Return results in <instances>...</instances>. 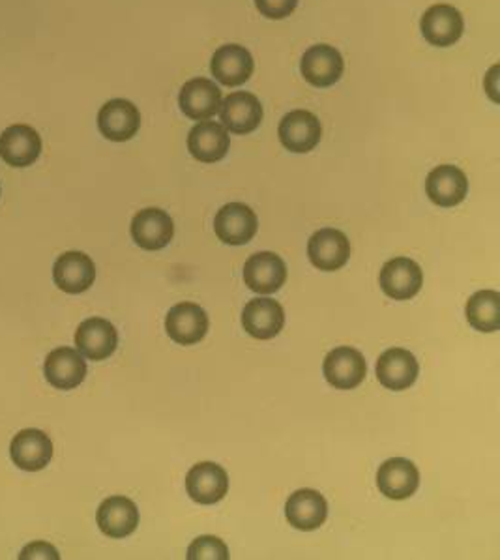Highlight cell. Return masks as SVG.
<instances>
[{
	"instance_id": "cell-32",
	"label": "cell",
	"mask_w": 500,
	"mask_h": 560,
	"mask_svg": "<svg viewBox=\"0 0 500 560\" xmlns=\"http://www.w3.org/2000/svg\"><path fill=\"white\" fill-rule=\"evenodd\" d=\"M497 72H499V66H493V68H491V72H489V74H487V76H489V79H491V85H486V89H487V92H489V94H491V98H493V92H497Z\"/></svg>"
},
{
	"instance_id": "cell-27",
	"label": "cell",
	"mask_w": 500,
	"mask_h": 560,
	"mask_svg": "<svg viewBox=\"0 0 500 560\" xmlns=\"http://www.w3.org/2000/svg\"><path fill=\"white\" fill-rule=\"evenodd\" d=\"M285 516L295 529L309 533L324 525L329 516V505L316 489H298L289 497Z\"/></svg>"
},
{
	"instance_id": "cell-31",
	"label": "cell",
	"mask_w": 500,
	"mask_h": 560,
	"mask_svg": "<svg viewBox=\"0 0 500 560\" xmlns=\"http://www.w3.org/2000/svg\"><path fill=\"white\" fill-rule=\"evenodd\" d=\"M20 559H59V551L51 544L35 542L21 551Z\"/></svg>"
},
{
	"instance_id": "cell-8",
	"label": "cell",
	"mask_w": 500,
	"mask_h": 560,
	"mask_svg": "<svg viewBox=\"0 0 500 560\" xmlns=\"http://www.w3.org/2000/svg\"><path fill=\"white\" fill-rule=\"evenodd\" d=\"M463 15L450 4H435L420 21V30L425 40L435 48H450L463 35Z\"/></svg>"
},
{
	"instance_id": "cell-10",
	"label": "cell",
	"mask_w": 500,
	"mask_h": 560,
	"mask_svg": "<svg viewBox=\"0 0 500 560\" xmlns=\"http://www.w3.org/2000/svg\"><path fill=\"white\" fill-rule=\"evenodd\" d=\"M244 281L254 293L272 294L285 285L287 267L275 253H255L244 265Z\"/></svg>"
},
{
	"instance_id": "cell-2",
	"label": "cell",
	"mask_w": 500,
	"mask_h": 560,
	"mask_svg": "<svg viewBox=\"0 0 500 560\" xmlns=\"http://www.w3.org/2000/svg\"><path fill=\"white\" fill-rule=\"evenodd\" d=\"M280 141L287 151L295 154H308L321 143V120L309 111H291L283 116L278 130Z\"/></svg>"
},
{
	"instance_id": "cell-24",
	"label": "cell",
	"mask_w": 500,
	"mask_h": 560,
	"mask_svg": "<svg viewBox=\"0 0 500 560\" xmlns=\"http://www.w3.org/2000/svg\"><path fill=\"white\" fill-rule=\"evenodd\" d=\"M242 324L255 340H272L285 324V311L272 298H254L242 311Z\"/></svg>"
},
{
	"instance_id": "cell-18",
	"label": "cell",
	"mask_w": 500,
	"mask_h": 560,
	"mask_svg": "<svg viewBox=\"0 0 500 560\" xmlns=\"http://www.w3.org/2000/svg\"><path fill=\"white\" fill-rule=\"evenodd\" d=\"M420 484L416 464L405 458H392L381 464L377 472L379 492L392 500H405L412 497Z\"/></svg>"
},
{
	"instance_id": "cell-16",
	"label": "cell",
	"mask_w": 500,
	"mask_h": 560,
	"mask_svg": "<svg viewBox=\"0 0 500 560\" xmlns=\"http://www.w3.org/2000/svg\"><path fill=\"white\" fill-rule=\"evenodd\" d=\"M98 526L105 536L120 540L136 533L139 525V510L133 500L115 495L103 500L97 513Z\"/></svg>"
},
{
	"instance_id": "cell-7",
	"label": "cell",
	"mask_w": 500,
	"mask_h": 560,
	"mask_svg": "<svg viewBox=\"0 0 500 560\" xmlns=\"http://www.w3.org/2000/svg\"><path fill=\"white\" fill-rule=\"evenodd\" d=\"M308 257L311 265L322 272H336L349 260V239L332 227L321 229L309 239Z\"/></svg>"
},
{
	"instance_id": "cell-4",
	"label": "cell",
	"mask_w": 500,
	"mask_h": 560,
	"mask_svg": "<svg viewBox=\"0 0 500 560\" xmlns=\"http://www.w3.org/2000/svg\"><path fill=\"white\" fill-rule=\"evenodd\" d=\"M343 56L336 48L319 43L304 53L300 62V72L304 79L317 89H326L336 85L343 76Z\"/></svg>"
},
{
	"instance_id": "cell-21",
	"label": "cell",
	"mask_w": 500,
	"mask_h": 560,
	"mask_svg": "<svg viewBox=\"0 0 500 560\" xmlns=\"http://www.w3.org/2000/svg\"><path fill=\"white\" fill-rule=\"evenodd\" d=\"M10 456L21 471H41L53 458V443L43 431L23 430L12 441Z\"/></svg>"
},
{
	"instance_id": "cell-19",
	"label": "cell",
	"mask_w": 500,
	"mask_h": 560,
	"mask_svg": "<svg viewBox=\"0 0 500 560\" xmlns=\"http://www.w3.org/2000/svg\"><path fill=\"white\" fill-rule=\"evenodd\" d=\"M117 329L105 319L92 317L79 324L76 332V347L89 360L100 362L117 351Z\"/></svg>"
},
{
	"instance_id": "cell-6",
	"label": "cell",
	"mask_w": 500,
	"mask_h": 560,
	"mask_svg": "<svg viewBox=\"0 0 500 560\" xmlns=\"http://www.w3.org/2000/svg\"><path fill=\"white\" fill-rule=\"evenodd\" d=\"M221 126L236 136H246L259 128L262 123V105L259 98L244 90L229 94L221 100Z\"/></svg>"
},
{
	"instance_id": "cell-12",
	"label": "cell",
	"mask_w": 500,
	"mask_h": 560,
	"mask_svg": "<svg viewBox=\"0 0 500 560\" xmlns=\"http://www.w3.org/2000/svg\"><path fill=\"white\" fill-rule=\"evenodd\" d=\"M175 237L171 216L162 208H144L131 219V239L149 252L164 250Z\"/></svg>"
},
{
	"instance_id": "cell-1",
	"label": "cell",
	"mask_w": 500,
	"mask_h": 560,
	"mask_svg": "<svg viewBox=\"0 0 500 560\" xmlns=\"http://www.w3.org/2000/svg\"><path fill=\"white\" fill-rule=\"evenodd\" d=\"M257 214L244 203H229L221 206L216 219L214 231L216 237L229 246H244L257 234Z\"/></svg>"
},
{
	"instance_id": "cell-29",
	"label": "cell",
	"mask_w": 500,
	"mask_h": 560,
	"mask_svg": "<svg viewBox=\"0 0 500 560\" xmlns=\"http://www.w3.org/2000/svg\"><path fill=\"white\" fill-rule=\"evenodd\" d=\"M188 559L190 560H227L229 549L226 544L216 536H200L188 547Z\"/></svg>"
},
{
	"instance_id": "cell-9",
	"label": "cell",
	"mask_w": 500,
	"mask_h": 560,
	"mask_svg": "<svg viewBox=\"0 0 500 560\" xmlns=\"http://www.w3.org/2000/svg\"><path fill=\"white\" fill-rule=\"evenodd\" d=\"M185 492L200 505H216L229 492V476L218 463L193 464L185 476Z\"/></svg>"
},
{
	"instance_id": "cell-14",
	"label": "cell",
	"mask_w": 500,
	"mask_h": 560,
	"mask_svg": "<svg viewBox=\"0 0 500 560\" xmlns=\"http://www.w3.org/2000/svg\"><path fill=\"white\" fill-rule=\"evenodd\" d=\"M56 288L68 294H81L97 280V267L82 252L62 253L53 267Z\"/></svg>"
},
{
	"instance_id": "cell-5",
	"label": "cell",
	"mask_w": 500,
	"mask_h": 560,
	"mask_svg": "<svg viewBox=\"0 0 500 560\" xmlns=\"http://www.w3.org/2000/svg\"><path fill=\"white\" fill-rule=\"evenodd\" d=\"M322 371L334 389L352 390L363 383L368 373V364L357 348L337 347L330 351L324 358Z\"/></svg>"
},
{
	"instance_id": "cell-22",
	"label": "cell",
	"mask_w": 500,
	"mask_h": 560,
	"mask_svg": "<svg viewBox=\"0 0 500 560\" xmlns=\"http://www.w3.org/2000/svg\"><path fill=\"white\" fill-rule=\"evenodd\" d=\"M41 139L27 124L10 126L0 136V156L12 167H28L40 157Z\"/></svg>"
},
{
	"instance_id": "cell-23",
	"label": "cell",
	"mask_w": 500,
	"mask_h": 560,
	"mask_svg": "<svg viewBox=\"0 0 500 560\" xmlns=\"http://www.w3.org/2000/svg\"><path fill=\"white\" fill-rule=\"evenodd\" d=\"M213 76L226 87H241L254 74V56L242 46L227 43L214 53Z\"/></svg>"
},
{
	"instance_id": "cell-15",
	"label": "cell",
	"mask_w": 500,
	"mask_h": 560,
	"mask_svg": "<svg viewBox=\"0 0 500 560\" xmlns=\"http://www.w3.org/2000/svg\"><path fill=\"white\" fill-rule=\"evenodd\" d=\"M180 111L192 120H208L220 113L221 90L216 82L205 77H195L185 82L179 97Z\"/></svg>"
},
{
	"instance_id": "cell-25",
	"label": "cell",
	"mask_w": 500,
	"mask_h": 560,
	"mask_svg": "<svg viewBox=\"0 0 500 560\" xmlns=\"http://www.w3.org/2000/svg\"><path fill=\"white\" fill-rule=\"evenodd\" d=\"M229 131L214 120H201L188 136L190 154L203 164H216L223 160L229 152Z\"/></svg>"
},
{
	"instance_id": "cell-17",
	"label": "cell",
	"mask_w": 500,
	"mask_h": 560,
	"mask_svg": "<svg viewBox=\"0 0 500 560\" xmlns=\"http://www.w3.org/2000/svg\"><path fill=\"white\" fill-rule=\"evenodd\" d=\"M43 373L51 386L59 390H74L87 377V362L76 348L59 347L51 351L46 358Z\"/></svg>"
},
{
	"instance_id": "cell-30",
	"label": "cell",
	"mask_w": 500,
	"mask_h": 560,
	"mask_svg": "<svg viewBox=\"0 0 500 560\" xmlns=\"http://www.w3.org/2000/svg\"><path fill=\"white\" fill-rule=\"evenodd\" d=\"M255 7L267 20H285L295 12L298 0H255Z\"/></svg>"
},
{
	"instance_id": "cell-20",
	"label": "cell",
	"mask_w": 500,
	"mask_h": 560,
	"mask_svg": "<svg viewBox=\"0 0 500 560\" xmlns=\"http://www.w3.org/2000/svg\"><path fill=\"white\" fill-rule=\"evenodd\" d=\"M425 192L433 203L443 208L460 205L469 193V180L465 173L456 165L435 167L425 180Z\"/></svg>"
},
{
	"instance_id": "cell-13",
	"label": "cell",
	"mask_w": 500,
	"mask_h": 560,
	"mask_svg": "<svg viewBox=\"0 0 500 560\" xmlns=\"http://www.w3.org/2000/svg\"><path fill=\"white\" fill-rule=\"evenodd\" d=\"M165 330L172 342L179 345H195L208 332V315L193 302H180L169 309L165 319Z\"/></svg>"
},
{
	"instance_id": "cell-3",
	"label": "cell",
	"mask_w": 500,
	"mask_h": 560,
	"mask_svg": "<svg viewBox=\"0 0 500 560\" xmlns=\"http://www.w3.org/2000/svg\"><path fill=\"white\" fill-rule=\"evenodd\" d=\"M379 283L383 293L394 301H411L422 289L424 273L409 257H396L384 265Z\"/></svg>"
},
{
	"instance_id": "cell-26",
	"label": "cell",
	"mask_w": 500,
	"mask_h": 560,
	"mask_svg": "<svg viewBox=\"0 0 500 560\" xmlns=\"http://www.w3.org/2000/svg\"><path fill=\"white\" fill-rule=\"evenodd\" d=\"M419 362L407 348H388L377 362L379 383L384 389L401 392L411 389L419 377Z\"/></svg>"
},
{
	"instance_id": "cell-28",
	"label": "cell",
	"mask_w": 500,
	"mask_h": 560,
	"mask_svg": "<svg viewBox=\"0 0 500 560\" xmlns=\"http://www.w3.org/2000/svg\"><path fill=\"white\" fill-rule=\"evenodd\" d=\"M466 321L478 332H497L500 329V294L497 291H478L466 302Z\"/></svg>"
},
{
	"instance_id": "cell-11",
	"label": "cell",
	"mask_w": 500,
	"mask_h": 560,
	"mask_svg": "<svg viewBox=\"0 0 500 560\" xmlns=\"http://www.w3.org/2000/svg\"><path fill=\"white\" fill-rule=\"evenodd\" d=\"M98 128L102 136L115 143L130 141L141 128V113L128 100H111L98 113Z\"/></svg>"
}]
</instances>
